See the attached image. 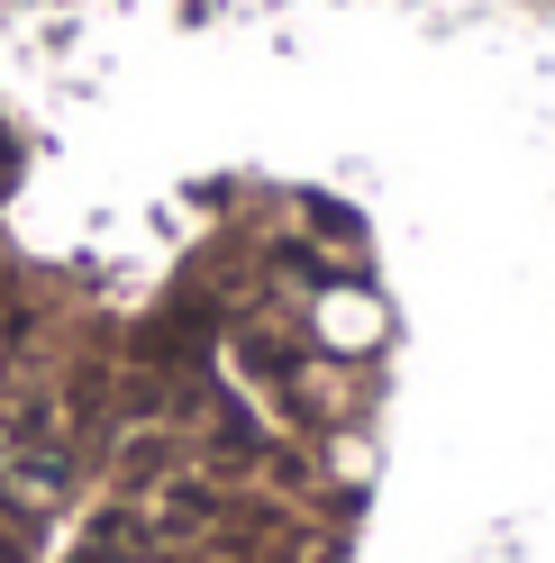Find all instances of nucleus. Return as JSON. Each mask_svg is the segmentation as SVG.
Listing matches in <instances>:
<instances>
[{"instance_id":"obj_3","label":"nucleus","mask_w":555,"mask_h":563,"mask_svg":"<svg viewBox=\"0 0 555 563\" xmlns=\"http://www.w3.org/2000/svg\"><path fill=\"white\" fill-rule=\"evenodd\" d=\"M0 309H10V282H0Z\"/></svg>"},{"instance_id":"obj_2","label":"nucleus","mask_w":555,"mask_h":563,"mask_svg":"<svg viewBox=\"0 0 555 563\" xmlns=\"http://www.w3.org/2000/svg\"><path fill=\"white\" fill-rule=\"evenodd\" d=\"M137 545H146V527H137L128 509H110V518H100L91 537H83V554H74V563H137Z\"/></svg>"},{"instance_id":"obj_1","label":"nucleus","mask_w":555,"mask_h":563,"mask_svg":"<svg viewBox=\"0 0 555 563\" xmlns=\"http://www.w3.org/2000/svg\"><path fill=\"white\" fill-rule=\"evenodd\" d=\"M237 364H247L255 382H301V364H309V355H301L292 336H264V328H237Z\"/></svg>"}]
</instances>
